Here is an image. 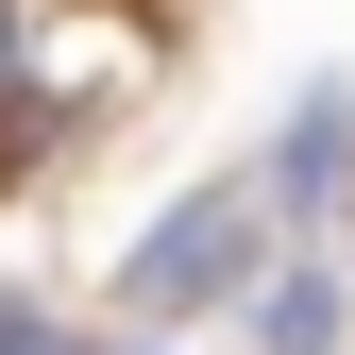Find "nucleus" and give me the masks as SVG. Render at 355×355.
I'll list each match as a JSON object with an SVG mask.
<instances>
[{"instance_id":"f257e3e1","label":"nucleus","mask_w":355,"mask_h":355,"mask_svg":"<svg viewBox=\"0 0 355 355\" xmlns=\"http://www.w3.org/2000/svg\"><path fill=\"white\" fill-rule=\"evenodd\" d=\"M254 254H271V187H187L136 237V271H119V304L136 322H187V304H237L254 288Z\"/></svg>"},{"instance_id":"f03ea898","label":"nucleus","mask_w":355,"mask_h":355,"mask_svg":"<svg viewBox=\"0 0 355 355\" xmlns=\"http://www.w3.org/2000/svg\"><path fill=\"white\" fill-rule=\"evenodd\" d=\"M338 169H355V85H322V102L288 119V153H271V203H338Z\"/></svg>"},{"instance_id":"7ed1b4c3","label":"nucleus","mask_w":355,"mask_h":355,"mask_svg":"<svg viewBox=\"0 0 355 355\" xmlns=\"http://www.w3.org/2000/svg\"><path fill=\"white\" fill-rule=\"evenodd\" d=\"M254 338H271V355H338V271H271Z\"/></svg>"},{"instance_id":"20e7f679","label":"nucleus","mask_w":355,"mask_h":355,"mask_svg":"<svg viewBox=\"0 0 355 355\" xmlns=\"http://www.w3.org/2000/svg\"><path fill=\"white\" fill-rule=\"evenodd\" d=\"M0 355H68V338H51V322H34V304H0Z\"/></svg>"},{"instance_id":"39448f33","label":"nucleus","mask_w":355,"mask_h":355,"mask_svg":"<svg viewBox=\"0 0 355 355\" xmlns=\"http://www.w3.org/2000/svg\"><path fill=\"white\" fill-rule=\"evenodd\" d=\"M0 51H17V0H0Z\"/></svg>"}]
</instances>
